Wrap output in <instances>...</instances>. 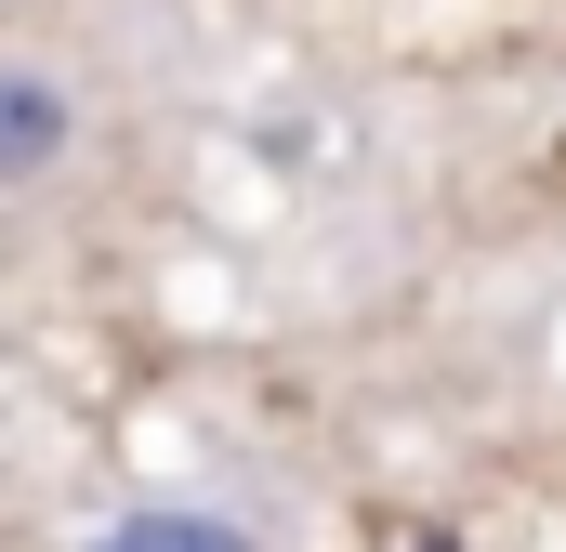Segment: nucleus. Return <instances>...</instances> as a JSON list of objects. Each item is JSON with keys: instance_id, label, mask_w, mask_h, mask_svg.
I'll use <instances>...</instances> for the list:
<instances>
[{"instance_id": "f03ea898", "label": "nucleus", "mask_w": 566, "mask_h": 552, "mask_svg": "<svg viewBox=\"0 0 566 552\" xmlns=\"http://www.w3.org/2000/svg\"><path fill=\"white\" fill-rule=\"evenodd\" d=\"M93 552H251V540H238L224 513H119Z\"/></svg>"}, {"instance_id": "f257e3e1", "label": "nucleus", "mask_w": 566, "mask_h": 552, "mask_svg": "<svg viewBox=\"0 0 566 552\" xmlns=\"http://www.w3.org/2000/svg\"><path fill=\"white\" fill-rule=\"evenodd\" d=\"M66 145H80L66 79H40V66H0V184H40Z\"/></svg>"}]
</instances>
